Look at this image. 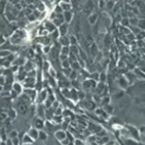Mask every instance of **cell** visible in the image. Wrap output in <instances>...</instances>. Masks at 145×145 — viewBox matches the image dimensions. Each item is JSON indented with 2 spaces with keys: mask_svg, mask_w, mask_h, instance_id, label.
Instances as JSON below:
<instances>
[{
  "mask_svg": "<svg viewBox=\"0 0 145 145\" xmlns=\"http://www.w3.org/2000/svg\"><path fill=\"white\" fill-rule=\"evenodd\" d=\"M29 133H30L31 137H33V138H37L38 136H39V133H38L37 130H35V129H32Z\"/></svg>",
  "mask_w": 145,
  "mask_h": 145,
  "instance_id": "12",
  "label": "cell"
},
{
  "mask_svg": "<svg viewBox=\"0 0 145 145\" xmlns=\"http://www.w3.org/2000/svg\"><path fill=\"white\" fill-rule=\"evenodd\" d=\"M62 12H63V9H62V7L60 6V5L56 6V13L61 14V13H62Z\"/></svg>",
  "mask_w": 145,
  "mask_h": 145,
  "instance_id": "22",
  "label": "cell"
},
{
  "mask_svg": "<svg viewBox=\"0 0 145 145\" xmlns=\"http://www.w3.org/2000/svg\"><path fill=\"white\" fill-rule=\"evenodd\" d=\"M74 144H83V142L81 140H79V139H76L75 141H74Z\"/></svg>",
  "mask_w": 145,
  "mask_h": 145,
  "instance_id": "27",
  "label": "cell"
},
{
  "mask_svg": "<svg viewBox=\"0 0 145 145\" xmlns=\"http://www.w3.org/2000/svg\"><path fill=\"white\" fill-rule=\"evenodd\" d=\"M97 18H98V15H97L96 13H94V14H91V15L89 16V22H90V24H91V25H93V24H95L96 23V22L97 21Z\"/></svg>",
  "mask_w": 145,
  "mask_h": 145,
  "instance_id": "6",
  "label": "cell"
},
{
  "mask_svg": "<svg viewBox=\"0 0 145 145\" xmlns=\"http://www.w3.org/2000/svg\"><path fill=\"white\" fill-rule=\"evenodd\" d=\"M105 1L104 0H100L99 1V6L100 8H103V7H105Z\"/></svg>",
  "mask_w": 145,
  "mask_h": 145,
  "instance_id": "24",
  "label": "cell"
},
{
  "mask_svg": "<svg viewBox=\"0 0 145 145\" xmlns=\"http://www.w3.org/2000/svg\"><path fill=\"white\" fill-rule=\"evenodd\" d=\"M9 116L10 118H15V113L14 110H10L9 112Z\"/></svg>",
  "mask_w": 145,
  "mask_h": 145,
  "instance_id": "23",
  "label": "cell"
},
{
  "mask_svg": "<svg viewBox=\"0 0 145 145\" xmlns=\"http://www.w3.org/2000/svg\"><path fill=\"white\" fill-rule=\"evenodd\" d=\"M47 29L50 32H52V31H54V30H56V26H55L54 24H52V23H50V22H47Z\"/></svg>",
  "mask_w": 145,
  "mask_h": 145,
  "instance_id": "14",
  "label": "cell"
},
{
  "mask_svg": "<svg viewBox=\"0 0 145 145\" xmlns=\"http://www.w3.org/2000/svg\"><path fill=\"white\" fill-rule=\"evenodd\" d=\"M137 26L141 29V31H145V20L140 19L138 21V24Z\"/></svg>",
  "mask_w": 145,
  "mask_h": 145,
  "instance_id": "9",
  "label": "cell"
},
{
  "mask_svg": "<svg viewBox=\"0 0 145 145\" xmlns=\"http://www.w3.org/2000/svg\"><path fill=\"white\" fill-rule=\"evenodd\" d=\"M62 66L64 68H67V67H70V63L67 60H64V61H62Z\"/></svg>",
  "mask_w": 145,
  "mask_h": 145,
  "instance_id": "20",
  "label": "cell"
},
{
  "mask_svg": "<svg viewBox=\"0 0 145 145\" xmlns=\"http://www.w3.org/2000/svg\"><path fill=\"white\" fill-rule=\"evenodd\" d=\"M70 39V44H71L72 45H75L76 44V39L75 37H74V36H71V37L69 38Z\"/></svg>",
  "mask_w": 145,
  "mask_h": 145,
  "instance_id": "21",
  "label": "cell"
},
{
  "mask_svg": "<svg viewBox=\"0 0 145 145\" xmlns=\"http://www.w3.org/2000/svg\"><path fill=\"white\" fill-rule=\"evenodd\" d=\"M138 21L139 20L137 19L136 16H133V17H132V18H129V23H130L131 26H137Z\"/></svg>",
  "mask_w": 145,
  "mask_h": 145,
  "instance_id": "8",
  "label": "cell"
},
{
  "mask_svg": "<svg viewBox=\"0 0 145 145\" xmlns=\"http://www.w3.org/2000/svg\"><path fill=\"white\" fill-rule=\"evenodd\" d=\"M49 50H50V49H49V47H46V49H44V51L48 52V51H49Z\"/></svg>",
  "mask_w": 145,
  "mask_h": 145,
  "instance_id": "33",
  "label": "cell"
},
{
  "mask_svg": "<svg viewBox=\"0 0 145 145\" xmlns=\"http://www.w3.org/2000/svg\"><path fill=\"white\" fill-rule=\"evenodd\" d=\"M53 106H54L55 108H57V106H58V103H57V102H54V103H53Z\"/></svg>",
  "mask_w": 145,
  "mask_h": 145,
  "instance_id": "29",
  "label": "cell"
},
{
  "mask_svg": "<svg viewBox=\"0 0 145 145\" xmlns=\"http://www.w3.org/2000/svg\"><path fill=\"white\" fill-rule=\"evenodd\" d=\"M34 16H33V15H30V16H29V19L30 20H33V19H34Z\"/></svg>",
  "mask_w": 145,
  "mask_h": 145,
  "instance_id": "31",
  "label": "cell"
},
{
  "mask_svg": "<svg viewBox=\"0 0 145 145\" xmlns=\"http://www.w3.org/2000/svg\"><path fill=\"white\" fill-rule=\"evenodd\" d=\"M9 51H1L0 52V56H7V55H9Z\"/></svg>",
  "mask_w": 145,
  "mask_h": 145,
  "instance_id": "28",
  "label": "cell"
},
{
  "mask_svg": "<svg viewBox=\"0 0 145 145\" xmlns=\"http://www.w3.org/2000/svg\"><path fill=\"white\" fill-rule=\"evenodd\" d=\"M61 43L62 45L64 46H68L70 44V39L69 38L66 37V36H62L61 39Z\"/></svg>",
  "mask_w": 145,
  "mask_h": 145,
  "instance_id": "7",
  "label": "cell"
},
{
  "mask_svg": "<svg viewBox=\"0 0 145 145\" xmlns=\"http://www.w3.org/2000/svg\"><path fill=\"white\" fill-rule=\"evenodd\" d=\"M56 136L59 141H62V139L67 137V133L63 131H58V132H56Z\"/></svg>",
  "mask_w": 145,
  "mask_h": 145,
  "instance_id": "3",
  "label": "cell"
},
{
  "mask_svg": "<svg viewBox=\"0 0 145 145\" xmlns=\"http://www.w3.org/2000/svg\"><path fill=\"white\" fill-rule=\"evenodd\" d=\"M18 143H19V140H18L17 137H14L13 141H12V143L13 144H18Z\"/></svg>",
  "mask_w": 145,
  "mask_h": 145,
  "instance_id": "26",
  "label": "cell"
},
{
  "mask_svg": "<svg viewBox=\"0 0 145 145\" xmlns=\"http://www.w3.org/2000/svg\"><path fill=\"white\" fill-rule=\"evenodd\" d=\"M72 18H73V14L69 11H64L63 13V19L65 20L67 23H69L72 21Z\"/></svg>",
  "mask_w": 145,
  "mask_h": 145,
  "instance_id": "1",
  "label": "cell"
},
{
  "mask_svg": "<svg viewBox=\"0 0 145 145\" xmlns=\"http://www.w3.org/2000/svg\"><path fill=\"white\" fill-rule=\"evenodd\" d=\"M86 108L89 109H93L95 108V104L93 103V102H88L86 103Z\"/></svg>",
  "mask_w": 145,
  "mask_h": 145,
  "instance_id": "19",
  "label": "cell"
},
{
  "mask_svg": "<svg viewBox=\"0 0 145 145\" xmlns=\"http://www.w3.org/2000/svg\"><path fill=\"white\" fill-rule=\"evenodd\" d=\"M70 51L73 52V54L77 55V54H78V52H79V49H78L77 47H76L75 45H72L71 49H70Z\"/></svg>",
  "mask_w": 145,
  "mask_h": 145,
  "instance_id": "18",
  "label": "cell"
},
{
  "mask_svg": "<svg viewBox=\"0 0 145 145\" xmlns=\"http://www.w3.org/2000/svg\"><path fill=\"white\" fill-rule=\"evenodd\" d=\"M121 25L122 26H127L130 25V23H129V18L126 17V18H123V19L121 20Z\"/></svg>",
  "mask_w": 145,
  "mask_h": 145,
  "instance_id": "13",
  "label": "cell"
},
{
  "mask_svg": "<svg viewBox=\"0 0 145 145\" xmlns=\"http://www.w3.org/2000/svg\"><path fill=\"white\" fill-rule=\"evenodd\" d=\"M39 137L41 139V140H44V139H46V137H47V135L43 132H39Z\"/></svg>",
  "mask_w": 145,
  "mask_h": 145,
  "instance_id": "17",
  "label": "cell"
},
{
  "mask_svg": "<svg viewBox=\"0 0 145 145\" xmlns=\"http://www.w3.org/2000/svg\"><path fill=\"white\" fill-rule=\"evenodd\" d=\"M35 126H36V128H39V129H41V128H43V126H44L43 121H42L40 119H38L37 120L35 121Z\"/></svg>",
  "mask_w": 145,
  "mask_h": 145,
  "instance_id": "10",
  "label": "cell"
},
{
  "mask_svg": "<svg viewBox=\"0 0 145 145\" xmlns=\"http://www.w3.org/2000/svg\"><path fill=\"white\" fill-rule=\"evenodd\" d=\"M11 143H12V141H11V142L9 140L7 141V144H11Z\"/></svg>",
  "mask_w": 145,
  "mask_h": 145,
  "instance_id": "32",
  "label": "cell"
},
{
  "mask_svg": "<svg viewBox=\"0 0 145 145\" xmlns=\"http://www.w3.org/2000/svg\"><path fill=\"white\" fill-rule=\"evenodd\" d=\"M106 6L108 9H114V0H108L106 4Z\"/></svg>",
  "mask_w": 145,
  "mask_h": 145,
  "instance_id": "11",
  "label": "cell"
},
{
  "mask_svg": "<svg viewBox=\"0 0 145 145\" xmlns=\"http://www.w3.org/2000/svg\"><path fill=\"white\" fill-rule=\"evenodd\" d=\"M60 6L62 7V9H63V12L64 11H69L71 9V5H70L69 3L67 2H62L60 4Z\"/></svg>",
  "mask_w": 145,
  "mask_h": 145,
  "instance_id": "5",
  "label": "cell"
},
{
  "mask_svg": "<svg viewBox=\"0 0 145 145\" xmlns=\"http://www.w3.org/2000/svg\"><path fill=\"white\" fill-rule=\"evenodd\" d=\"M70 53V48L68 46H64L62 50V54L64 55H68Z\"/></svg>",
  "mask_w": 145,
  "mask_h": 145,
  "instance_id": "15",
  "label": "cell"
},
{
  "mask_svg": "<svg viewBox=\"0 0 145 145\" xmlns=\"http://www.w3.org/2000/svg\"><path fill=\"white\" fill-rule=\"evenodd\" d=\"M13 89L15 90L16 92H20V91H22V87H21V85H20L18 83H15L13 85Z\"/></svg>",
  "mask_w": 145,
  "mask_h": 145,
  "instance_id": "16",
  "label": "cell"
},
{
  "mask_svg": "<svg viewBox=\"0 0 145 145\" xmlns=\"http://www.w3.org/2000/svg\"><path fill=\"white\" fill-rule=\"evenodd\" d=\"M10 136L12 137V138H14V137H16V136H17V132H15V131H14V132H10Z\"/></svg>",
  "mask_w": 145,
  "mask_h": 145,
  "instance_id": "25",
  "label": "cell"
},
{
  "mask_svg": "<svg viewBox=\"0 0 145 145\" xmlns=\"http://www.w3.org/2000/svg\"><path fill=\"white\" fill-rule=\"evenodd\" d=\"M56 109H57V111H56V114H61L62 111L60 110V108H56Z\"/></svg>",
  "mask_w": 145,
  "mask_h": 145,
  "instance_id": "30",
  "label": "cell"
},
{
  "mask_svg": "<svg viewBox=\"0 0 145 145\" xmlns=\"http://www.w3.org/2000/svg\"><path fill=\"white\" fill-rule=\"evenodd\" d=\"M18 110L21 114H26L28 110V107L25 103H20L18 106Z\"/></svg>",
  "mask_w": 145,
  "mask_h": 145,
  "instance_id": "4",
  "label": "cell"
},
{
  "mask_svg": "<svg viewBox=\"0 0 145 145\" xmlns=\"http://www.w3.org/2000/svg\"><path fill=\"white\" fill-rule=\"evenodd\" d=\"M115 1H117V0H115Z\"/></svg>",
  "mask_w": 145,
  "mask_h": 145,
  "instance_id": "34",
  "label": "cell"
},
{
  "mask_svg": "<svg viewBox=\"0 0 145 145\" xmlns=\"http://www.w3.org/2000/svg\"><path fill=\"white\" fill-rule=\"evenodd\" d=\"M67 32V24L62 23L61 26H59V33H61L62 36H65Z\"/></svg>",
  "mask_w": 145,
  "mask_h": 145,
  "instance_id": "2",
  "label": "cell"
}]
</instances>
